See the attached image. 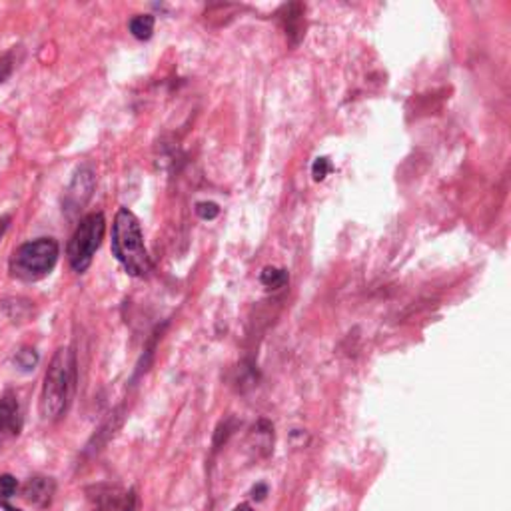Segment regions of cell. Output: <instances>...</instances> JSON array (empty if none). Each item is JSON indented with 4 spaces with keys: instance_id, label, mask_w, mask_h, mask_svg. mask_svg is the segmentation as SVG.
I'll use <instances>...</instances> for the list:
<instances>
[{
    "instance_id": "cell-14",
    "label": "cell",
    "mask_w": 511,
    "mask_h": 511,
    "mask_svg": "<svg viewBox=\"0 0 511 511\" xmlns=\"http://www.w3.org/2000/svg\"><path fill=\"white\" fill-rule=\"evenodd\" d=\"M0 511H21V509H16V507H13V506H8L6 501L0 499Z\"/></svg>"
},
{
    "instance_id": "cell-6",
    "label": "cell",
    "mask_w": 511,
    "mask_h": 511,
    "mask_svg": "<svg viewBox=\"0 0 511 511\" xmlns=\"http://www.w3.org/2000/svg\"><path fill=\"white\" fill-rule=\"evenodd\" d=\"M52 481L49 479H44V478H36L33 481H28L26 484V491H24V496L28 497V501H33V504H49L51 501V496H52Z\"/></svg>"
},
{
    "instance_id": "cell-15",
    "label": "cell",
    "mask_w": 511,
    "mask_h": 511,
    "mask_svg": "<svg viewBox=\"0 0 511 511\" xmlns=\"http://www.w3.org/2000/svg\"><path fill=\"white\" fill-rule=\"evenodd\" d=\"M234 511H252V507H250L248 504H242V506H238V507H236Z\"/></svg>"
},
{
    "instance_id": "cell-4",
    "label": "cell",
    "mask_w": 511,
    "mask_h": 511,
    "mask_svg": "<svg viewBox=\"0 0 511 511\" xmlns=\"http://www.w3.org/2000/svg\"><path fill=\"white\" fill-rule=\"evenodd\" d=\"M104 232H107V220L104 214L94 212L82 218L79 228L74 230L69 242V262L74 272H87L94 260V254L100 248Z\"/></svg>"
},
{
    "instance_id": "cell-12",
    "label": "cell",
    "mask_w": 511,
    "mask_h": 511,
    "mask_svg": "<svg viewBox=\"0 0 511 511\" xmlns=\"http://www.w3.org/2000/svg\"><path fill=\"white\" fill-rule=\"evenodd\" d=\"M18 484L13 476H0V497L14 496Z\"/></svg>"
},
{
    "instance_id": "cell-3",
    "label": "cell",
    "mask_w": 511,
    "mask_h": 511,
    "mask_svg": "<svg viewBox=\"0 0 511 511\" xmlns=\"http://www.w3.org/2000/svg\"><path fill=\"white\" fill-rule=\"evenodd\" d=\"M59 242L52 238H39L18 246L11 258V274L18 280L36 282L49 276L59 262Z\"/></svg>"
},
{
    "instance_id": "cell-2",
    "label": "cell",
    "mask_w": 511,
    "mask_h": 511,
    "mask_svg": "<svg viewBox=\"0 0 511 511\" xmlns=\"http://www.w3.org/2000/svg\"><path fill=\"white\" fill-rule=\"evenodd\" d=\"M74 386H77V358L70 349H59L52 358L49 372L44 376L41 413L44 420L54 422L64 415L72 400Z\"/></svg>"
},
{
    "instance_id": "cell-7",
    "label": "cell",
    "mask_w": 511,
    "mask_h": 511,
    "mask_svg": "<svg viewBox=\"0 0 511 511\" xmlns=\"http://www.w3.org/2000/svg\"><path fill=\"white\" fill-rule=\"evenodd\" d=\"M128 28H130V33H132V36H135V39L148 41L154 33V16L153 14H136L130 21Z\"/></svg>"
},
{
    "instance_id": "cell-1",
    "label": "cell",
    "mask_w": 511,
    "mask_h": 511,
    "mask_svg": "<svg viewBox=\"0 0 511 511\" xmlns=\"http://www.w3.org/2000/svg\"><path fill=\"white\" fill-rule=\"evenodd\" d=\"M112 254L130 276L144 278L153 270V262L144 246L140 220L128 208H120L112 224Z\"/></svg>"
},
{
    "instance_id": "cell-13",
    "label": "cell",
    "mask_w": 511,
    "mask_h": 511,
    "mask_svg": "<svg viewBox=\"0 0 511 511\" xmlns=\"http://www.w3.org/2000/svg\"><path fill=\"white\" fill-rule=\"evenodd\" d=\"M8 222H11V216H5L3 220H0V238H3V234H5V230H6Z\"/></svg>"
},
{
    "instance_id": "cell-5",
    "label": "cell",
    "mask_w": 511,
    "mask_h": 511,
    "mask_svg": "<svg viewBox=\"0 0 511 511\" xmlns=\"http://www.w3.org/2000/svg\"><path fill=\"white\" fill-rule=\"evenodd\" d=\"M21 430V412H18V402L13 394H6L0 400V435L18 433Z\"/></svg>"
},
{
    "instance_id": "cell-16",
    "label": "cell",
    "mask_w": 511,
    "mask_h": 511,
    "mask_svg": "<svg viewBox=\"0 0 511 511\" xmlns=\"http://www.w3.org/2000/svg\"><path fill=\"white\" fill-rule=\"evenodd\" d=\"M125 511H135V509H132V499H130V504H128V507Z\"/></svg>"
},
{
    "instance_id": "cell-9",
    "label": "cell",
    "mask_w": 511,
    "mask_h": 511,
    "mask_svg": "<svg viewBox=\"0 0 511 511\" xmlns=\"http://www.w3.org/2000/svg\"><path fill=\"white\" fill-rule=\"evenodd\" d=\"M334 166L328 158H318L314 164H311V176H314L316 182H324V180L332 172Z\"/></svg>"
},
{
    "instance_id": "cell-11",
    "label": "cell",
    "mask_w": 511,
    "mask_h": 511,
    "mask_svg": "<svg viewBox=\"0 0 511 511\" xmlns=\"http://www.w3.org/2000/svg\"><path fill=\"white\" fill-rule=\"evenodd\" d=\"M36 362H39V358H36L34 349H23V352L16 356V364L21 366L23 370H31V367L36 366Z\"/></svg>"
},
{
    "instance_id": "cell-10",
    "label": "cell",
    "mask_w": 511,
    "mask_h": 511,
    "mask_svg": "<svg viewBox=\"0 0 511 511\" xmlns=\"http://www.w3.org/2000/svg\"><path fill=\"white\" fill-rule=\"evenodd\" d=\"M196 214L202 218V220H214L220 214V206L216 202H198L196 204Z\"/></svg>"
},
{
    "instance_id": "cell-8",
    "label": "cell",
    "mask_w": 511,
    "mask_h": 511,
    "mask_svg": "<svg viewBox=\"0 0 511 511\" xmlns=\"http://www.w3.org/2000/svg\"><path fill=\"white\" fill-rule=\"evenodd\" d=\"M260 280L268 290H280L288 283V272L282 270V268L268 266V268L262 270Z\"/></svg>"
}]
</instances>
